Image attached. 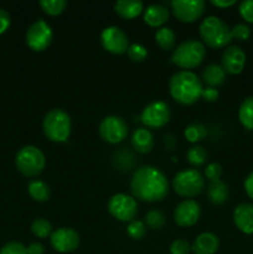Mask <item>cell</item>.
I'll use <instances>...</instances> for the list:
<instances>
[{
    "label": "cell",
    "instance_id": "d590c367",
    "mask_svg": "<svg viewBox=\"0 0 253 254\" xmlns=\"http://www.w3.org/2000/svg\"><path fill=\"white\" fill-rule=\"evenodd\" d=\"M222 166L218 163H211L206 166L205 169V176L208 179V180L212 183V181H218L222 176Z\"/></svg>",
    "mask_w": 253,
    "mask_h": 254
},
{
    "label": "cell",
    "instance_id": "ee69618b",
    "mask_svg": "<svg viewBox=\"0 0 253 254\" xmlns=\"http://www.w3.org/2000/svg\"><path fill=\"white\" fill-rule=\"evenodd\" d=\"M212 5L217 7H230L232 5L236 4V0H212Z\"/></svg>",
    "mask_w": 253,
    "mask_h": 254
},
{
    "label": "cell",
    "instance_id": "5bb4252c",
    "mask_svg": "<svg viewBox=\"0 0 253 254\" xmlns=\"http://www.w3.org/2000/svg\"><path fill=\"white\" fill-rule=\"evenodd\" d=\"M52 248L60 253H71L79 246V235L72 228L61 227L50 236Z\"/></svg>",
    "mask_w": 253,
    "mask_h": 254
},
{
    "label": "cell",
    "instance_id": "60d3db41",
    "mask_svg": "<svg viewBox=\"0 0 253 254\" xmlns=\"http://www.w3.org/2000/svg\"><path fill=\"white\" fill-rule=\"evenodd\" d=\"M245 190L248 197L253 201V171L248 174L245 179Z\"/></svg>",
    "mask_w": 253,
    "mask_h": 254
},
{
    "label": "cell",
    "instance_id": "4316f807",
    "mask_svg": "<svg viewBox=\"0 0 253 254\" xmlns=\"http://www.w3.org/2000/svg\"><path fill=\"white\" fill-rule=\"evenodd\" d=\"M186 156H188L189 163L192 166H195V168H197V166H202L206 163V160H207V151H206L203 146L193 145L189 149Z\"/></svg>",
    "mask_w": 253,
    "mask_h": 254
},
{
    "label": "cell",
    "instance_id": "3957f363",
    "mask_svg": "<svg viewBox=\"0 0 253 254\" xmlns=\"http://www.w3.org/2000/svg\"><path fill=\"white\" fill-rule=\"evenodd\" d=\"M200 36L211 49H223L232 41L228 25L217 16H207L200 25Z\"/></svg>",
    "mask_w": 253,
    "mask_h": 254
},
{
    "label": "cell",
    "instance_id": "7a4b0ae2",
    "mask_svg": "<svg viewBox=\"0 0 253 254\" xmlns=\"http://www.w3.org/2000/svg\"><path fill=\"white\" fill-rule=\"evenodd\" d=\"M169 91L174 101L179 104L192 106L202 94L203 86L196 73L191 71H179L174 73L169 81Z\"/></svg>",
    "mask_w": 253,
    "mask_h": 254
},
{
    "label": "cell",
    "instance_id": "9c48e42d",
    "mask_svg": "<svg viewBox=\"0 0 253 254\" xmlns=\"http://www.w3.org/2000/svg\"><path fill=\"white\" fill-rule=\"evenodd\" d=\"M54 32L45 20L40 19L31 24L26 31V44L32 51H45L51 45Z\"/></svg>",
    "mask_w": 253,
    "mask_h": 254
},
{
    "label": "cell",
    "instance_id": "d6986e66",
    "mask_svg": "<svg viewBox=\"0 0 253 254\" xmlns=\"http://www.w3.org/2000/svg\"><path fill=\"white\" fill-rule=\"evenodd\" d=\"M169 10L163 4H151L144 12V21L151 27H159L169 20Z\"/></svg>",
    "mask_w": 253,
    "mask_h": 254
},
{
    "label": "cell",
    "instance_id": "cb8c5ba5",
    "mask_svg": "<svg viewBox=\"0 0 253 254\" xmlns=\"http://www.w3.org/2000/svg\"><path fill=\"white\" fill-rule=\"evenodd\" d=\"M27 192L30 197L39 202H44L50 198L51 195V189L45 181L42 180H31L27 185Z\"/></svg>",
    "mask_w": 253,
    "mask_h": 254
},
{
    "label": "cell",
    "instance_id": "5b68a950",
    "mask_svg": "<svg viewBox=\"0 0 253 254\" xmlns=\"http://www.w3.org/2000/svg\"><path fill=\"white\" fill-rule=\"evenodd\" d=\"M205 55L206 50L202 42L196 40H186L179 44L174 50L171 61L186 71L200 66L205 59Z\"/></svg>",
    "mask_w": 253,
    "mask_h": 254
},
{
    "label": "cell",
    "instance_id": "484cf974",
    "mask_svg": "<svg viewBox=\"0 0 253 254\" xmlns=\"http://www.w3.org/2000/svg\"><path fill=\"white\" fill-rule=\"evenodd\" d=\"M155 42L164 51H170L175 47L176 35L170 27H161L155 34Z\"/></svg>",
    "mask_w": 253,
    "mask_h": 254
},
{
    "label": "cell",
    "instance_id": "7bdbcfd3",
    "mask_svg": "<svg viewBox=\"0 0 253 254\" xmlns=\"http://www.w3.org/2000/svg\"><path fill=\"white\" fill-rule=\"evenodd\" d=\"M164 145H165L166 150L173 151L176 146L175 136L171 135V134H166V135L164 136Z\"/></svg>",
    "mask_w": 253,
    "mask_h": 254
},
{
    "label": "cell",
    "instance_id": "f1b7e54d",
    "mask_svg": "<svg viewBox=\"0 0 253 254\" xmlns=\"http://www.w3.org/2000/svg\"><path fill=\"white\" fill-rule=\"evenodd\" d=\"M31 231L37 238H47L51 236L52 233V226L46 218L40 217L36 218V220L32 221L31 223Z\"/></svg>",
    "mask_w": 253,
    "mask_h": 254
},
{
    "label": "cell",
    "instance_id": "44dd1931",
    "mask_svg": "<svg viewBox=\"0 0 253 254\" xmlns=\"http://www.w3.org/2000/svg\"><path fill=\"white\" fill-rule=\"evenodd\" d=\"M114 10L123 19L131 20L141 14L144 4L140 0H119L114 4Z\"/></svg>",
    "mask_w": 253,
    "mask_h": 254
},
{
    "label": "cell",
    "instance_id": "ffe728a7",
    "mask_svg": "<svg viewBox=\"0 0 253 254\" xmlns=\"http://www.w3.org/2000/svg\"><path fill=\"white\" fill-rule=\"evenodd\" d=\"M131 145L134 150L140 154H148L154 148V136L146 128H138L131 136Z\"/></svg>",
    "mask_w": 253,
    "mask_h": 254
},
{
    "label": "cell",
    "instance_id": "b9f144b4",
    "mask_svg": "<svg viewBox=\"0 0 253 254\" xmlns=\"http://www.w3.org/2000/svg\"><path fill=\"white\" fill-rule=\"evenodd\" d=\"M27 254H45V246L39 242L31 243L27 247Z\"/></svg>",
    "mask_w": 253,
    "mask_h": 254
},
{
    "label": "cell",
    "instance_id": "e0dca14e",
    "mask_svg": "<svg viewBox=\"0 0 253 254\" xmlns=\"http://www.w3.org/2000/svg\"><path fill=\"white\" fill-rule=\"evenodd\" d=\"M233 222L245 235H253V205L243 202L233 210Z\"/></svg>",
    "mask_w": 253,
    "mask_h": 254
},
{
    "label": "cell",
    "instance_id": "74e56055",
    "mask_svg": "<svg viewBox=\"0 0 253 254\" xmlns=\"http://www.w3.org/2000/svg\"><path fill=\"white\" fill-rule=\"evenodd\" d=\"M240 14L247 22L253 24V0H245L240 4Z\"/></svg>",
    "mask_w": 253,
    "mask_h": 254
},
{
    "label": "cell",
    "instance_id": "4dcf8cb0",
    "mask_svg": "<svg viewBox=\"0 0 253 254\" xmlns=\"http://www.w3.org/2000/svg\"><path fill=\"white\" fill-rule=\"evenodd\" d=\"M145 223L151 230H160L165 225V216L159 210H150L145 216Z\"/></svg>",
    "mask_w": 253,
    "mask_h": 254
},
{
    "label": "cell",
    "instance_id": "e575fe53",
    "mask_svg": "<svg viewBox=\"0 0 253 254\" xmlns=\"http://www.w3.org/2000/svg\"><path fill=\"white\" fill-rule=\"evenodd\" d=\"M232 32V39H236L237 41H247L251 37V29L246 24H237L231 29Z\"/></svg>",
    "mask_w": 253,
    "mask_h": 254
},
{
    "label": "cell",
    "instance_id": "7402d4cb",
    "mask_svg": "<svg viewBox=\"0 0 253 254\" xmlns=\"http://www.w3.org/2000/svg\"><path fill=\"white\" fill-rule=\"evenodd\" d=\"M202 79L208 87L216 88V87L225 83L226 72L223 71V68L220 66V64H211L203 68Z\"/></svg>",
    "mask_w": 253,
    "mask_h": 254
},
{
    "label": "cell",
    "instance_id": "f546056e",
    "mask_svg": "<svg viewBox=\"0 0 253 254\" xmlns=\"http://www.w3.org/2000/svg\"><path fill=\"white\" fill-rule=\"evenodd\" d=\"M39 4L41 9L51 16L60 15L61 12H63V10L67 6L66 0H41Z\"/></svg>",
    "mask_w": 253,
    "mask_h": 254
},
{
    "label": "cell",
    "instance_id": "83f0119b",
    "mask_svg": "<svg viewBox=\"0 0 253 254\" xmlns=\"http://www.w3.org/2000/svg\"><path fill=\"white\" fill-rule=\"evenodd\" d=\"M207 135V129L201 123H192L185 129V138L190 143H197L203 140Z\"/></svg>",
    "mask_w": 253,
    "mask_h": 254
},
{
    "label": "cell",
    "instance_id": "ab89813d",
    "mask_svg": "<svg viewBox=\"0 0 253 254\" xmlns=\"http://www.w3.org/2000/svg\"><path fill=\"white\" fill-rule=\"evenodd\" d=\"M201 97H202L206 102H210V103H212V102L217 101L218 97H220V93H218V91L216 88L207 87V88H203Z\"/></svg>",
    "mask_w": 253,
    "mask_h": 254
},
{
    "label": "cell",
    "instance_id": "30bf717a",
    "mask_svg": "<svg viewBox=\"0 0 253 254\" xmlns=\"http://www.w3.org/2000/svg\"><path fill=\"white\" fill-rule=\"evenodd\" d=\"M170 118V107L163 101L151 102L141 112V123L146 128H163L164 126H166L169 123Z\"/></svg>",
    "mask_w": 253,
    "mask_h": 254
},
{
    "label": "cell",
    "instance_id": "8fae6325",
    "mask_svg": "<svg viewBox=\"0 0 253 254\" xmlns=\"http://www.w3.org/2000/svg\"><path fill=\"white\" fill-rule=\"evenodd\" d=\"M99 135L107 143L118 144L128 135V126L121 117L108 116L99 124Z\"/></svg>",
    "mask_w": 253,
    "mask_h": 254
},
{
    "label": "cell",
    "instance_id": "603a6c76",
    "mask_svg": "<svg viewBox=\"0 0 253 254\" xmlns=\"http://www.w3.org/2000/svg\"><path fill=\"white\" fill-rule=\"evenodd\" d=\"M208 198L213 205H222L230 197V190H228L227 184L223 181H212L210 183L207 189Z\"/></svg>",
    "mask_w": 253,
    "mask_h": 254
},
{
    "label": "cell",
    "instance_id": "836d02e7",
    "mask_svg": "<svg viewBox=\"0 0 253 254\" xmlns=\"http://www.w3.org/2000/svg\"><path fill=\"white\" fill-rule=\"evenodd\" d=\"M0 254H27V247L21 242L11 241L0 248Z\"/></svg>",
    "mask_w": 253,
    "mask_h": 254
},
{
    "label": "cell",
    "instance_id": "6da1fadb",
    "mask_svg": "<svg viewBox=\"0 0 253 254\" xmlns=\"http://www.w3.org/2000/svg\"><path fill=\"white\" fill-rule=\"evenodd\" d=\"M130 190L134 197L146 202H156L166 197L169 183L166 176L154 166L136 169L130 180Z\"/></svg>",
    "mask_w": 253,
    "mask_h": 254
},
{
    "label": "cell",
    "instance_id": "277c9868",
    "mask_svg": "<svg viewBox=\"0 0 253 254\" xmlns=\"http://www.w3.org/2000/svg\"><path fill=\"white\" fill-rule=\"evenodd\" d=\"M71 118L63 109L55 108L47 112L42 122L44 134L54 143H63L71 134Z\"/></svg>",
    "mask_w": 253,
    "mask_h": 254
},
{
    "label": "cell",
    "instance_id": "4fadbf2b",
    "mask_svg": "<svg viewBox=\"0 0 253 254\" xmlns=\"http://www.w3.org/2000/svg\"><path fill=\"white\" fill-rule=\"evenodd\" d=\"M101 42L103 49L113 55H123L129 49L128 36L117 26L106 27L101 34Z\"/></svg>",
    "mask_w": 253,
    "mask_h": 254
},
{
    "label": "cell",
    "instance_id": "ac0fdd59",
    "mask_svg": "<svg viewBox=\"0 0 253 254\" xmlns=\"http://www.w3.org/2000/svg\"><path fill=\"white\" fill-rule=\"evenodd\" d=\"M220 247V241L216 235L211 232H203L196 237L191 246L193 254H216Z\"/></svg>",
    "mask_w": 253,
    "mask_h": 254
},
{
    "label": "cell",
    "instance_id": "d4e9b609",
    "mask_svg": "<svg viewBox=\"0 0 253 254\" xmlns=\"http://www.w3.org/2000/svg\"><path fill=\"white\" fill-rule=\"evenodd\" d=\"M238 119L247 130H253V97L243 99L238 109Z\"/></svg>",
    "mask_w": 253,
    "mask_h": 254
},
{
    "label": "cell",
    "instance_id": "7c38bea8",
    "mask_svg": "<svg viewBox=\"0 0 253 254\" xmlns=\"http://www.w3.org/2000/svg\"><path fill=\"white\" fill-rule=\"evenodd\" d=\"M173 15L181 22H193L205 12V1L202 0H175L171 1Z\"/></svg>",
    "mask_w": 253,
    "mask_h": 254
},
{
    "label": "cell",
    "instance_id": "8992f818",
    "mask_svg": "<svg viewBox=\"0 0 253 254\" xmlns=\"http://www.w3.org/2000/svg\"><path fill=\"white\" fill-rule=\"evenodd\" d=\"M15 165L17 170L26 178L40 175L46 165L44 153L34 145H26L20 149L15 156Z\"/></svg>",
    "mask_w": 253,
    "mask_h": 254
},
{
    "label": "cell",
    "instance_id": "2e32d148",
    "mask_svg": "<svg viewBox=\"0 0 253 254\" xmlns=\"http://www.w3.org/2000/svg\"><path fill=\"white\" fill-rule=\"evenodd\" d=\"M245 51L240 46H230L223 51L221 57V67L228 74H240L246 64Z\"/></svg>",
    "mask_w": 253,
    "mask_h": 254
},
{
    "label": "cell",
    "instance_id": "1f68e13d",
    "mask_svg": "<svg viewBox=\"0 0 253 254\" xmlns=\"http://www.w3.org/2000/svg\"><path fill=\"white\" fill-rule=\"evenodd\" d=\"M126 54H128L129 59L134 62H143L146 59V56H148V51H146L145 47L139 44L129 45Z\"/></svg>",
    "mask_w": 253,
    "mask_h": 254
},
{
    "label": "cell",
    "instance_id": "8d00e7d4",
    "mask_svg": "<svg viewBox=\"0 0 253 254\" xmlns=\"http://www.w3.org/2000/svg\"><path fill=\"white\" fill-rule=\"evenodd\" d=\"M191 252V245L185 240H175L170 246L171 254H189Z\"/></svg>",
    "mask_w": 253,
    "mask_h": 254
},
{
    "label": "cell",
    "instance_id": "d6a6232c",
    "mask_svg": "<svg viewBox=\"0 0 253 254\" xmlns=\"http://www.w3.org/2000/svg\"><path fill=\"white\" fill-rule=\"evenodd\" d=\"M126 231H128V235L131 238H134V240H141L145 236L146 227L144 225V222H141V221H131L129 223Z\"/></svg>",
    "mask_w": 253,
    "mask_h": 254
},
{
    "label": "cell",
    "instance_id": "f35d334b",
    "mask_svg": "<svg viewBox=\"0 0 253 254\" xmlns=\"http://www.w3.org/2000/svg\"><path fill=\"white\" fill-rule=\"evenodd\" d=\"M10 22H11V20H10L9 12L2 9V7H0V35L4 34L9 29Z\"/></svg>",
    "mask_w": 253,
    "mask_h": 254
},
{
    "label": "cell",
    "instance_id": "ba28073f",
    "mask_svg": "<svg viewBox=\"0 0 253 254\" xmlns=\"http://www.w3.org/2000/svg\"><path fill=\"white\" fill-rule=\"evenodd\" d=\"M109 213L122 222H131L138 213V203L135 198L126 193H117L109 198L107 203Z\"/></svg>",
    "mask_w": 253,
    "mask_h": 254
},
{
    "label": "cell",
    "instance_id": "9a60e30c",
    "mask_svg": "<svg viewBox=\"0 0 253 254\" xmlns=\"http://www.w3.org/2000/svg\"><path fill=\"white\" fill-rule=\"evenodd\" d=\"M201 216V207L195 200H184L174 210V221L180 227L196 225Z\"/></svg>",
    "mask_w": 253,
    "mask_h": 254
},
{
    "label": "cell",
    "instance_id": "52a82bcc",
    "mask_svg": "<svg viewBox=\"0 0 253 254\" xmlns=\"http://www.w3.org/2000/svg\"><path fill=\"white\" fill-rule=\"evenodd\" d=\"M203 188H205V179L196 169L180 171L173 179L174 191L183 197H195L202 192Z\"/></svg>",
    "mask_w": 253,
    "mask_h": 254
}]
</instances>
